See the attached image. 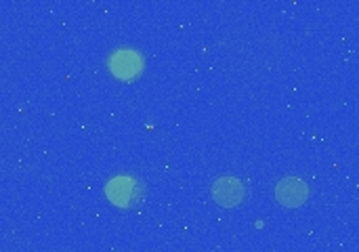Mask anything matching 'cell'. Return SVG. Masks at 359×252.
<instances>
[{
	"label": "cell",
	"mask_w": 359,
	"mask_h": 252,
	"mask_svg": "<svg viewBox=\"0 0 359 252\" xmlns=\"http://www.w3.org/2000/svg\"><path fill=\"white\" fill-rule=\"evenodd\" d=\"M109 69L116 78L122 80H133L141 74L143 69V59L135 51H118L109 59Z\"/></svg>",
	"instance_id": "1"
},
{
	"label": "cell",
	"mask_w": 359,
	"mask_h": 252,
	"mask_svg": "<svg viewBox=\"0 0 359 252\" xmlns=\"http://www.w3.org/2000/svg\"><path fill=\"white\" fill-rule=\"evenodd\" d=\"M212 196H215L217 204H221L225 208H233V206L242 204L246 192H244V185L238 179L225 177V179H219L212 185Z\"/></svg>",
	"instance_id": "2"
},
{
	"label": "cell",
	"mask_w": 359,
	"mask_h": 252,
	"mask_svg": "<svg viewBox=\"0 0 359 252\" xmlns=\"http://www.w3.org/2000/svg\"><path fill=\"white\" fill-rule=\"evenodd\" d=\"M276 196H278V202L282 206L297 208V206L305 204V200L309 196V190H307V185L301 179H284L276 187Z\"/></svg>",
	"instance_id": "3"
},
{
	"label": "cell",
	"mask_w": 359,
	"mask_h": 252,
	"mask_svg": "<svg viewBox=\"0 0 359 252\" xmlns=\"http://www.w3.org/2000/svg\"><path fill=\"white\" fill-rule=\"evenodd\" d=\"M105 192H107V198L111 200V204H116L120 208H126L137 200V183L126 177H118V179L109 181Z\"/></svg>",
	"instance_id": "4"
}]
</instances>
